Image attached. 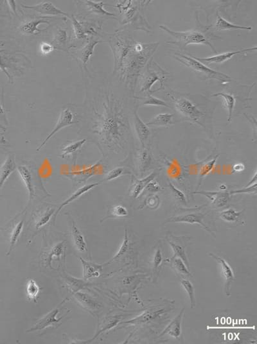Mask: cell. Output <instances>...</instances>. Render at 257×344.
Here are the masks:
<instances>
[{
	"label": "cell",
	"instance_id": "cell-1",
	"mask_svg": "<svg viewBox=\"0 0 257 344\" xmlns=\"http://www.w3.org/2000/svg\"><path fill=\"white\" fill-rule=\"evenodd\" d=\"M176 56H173L177 61L180 62L186 67L190 68L197 74H202L206 77V79H214L220 81H228L230 79V77L228 75L222 74V73L216 72L207 67L200 61L197 60L194 58H191L186 56H184L180 54H175Z\"/></svg>",
	"mask_w": 257,
	"mask_h": 344
},
{
	"label": "cell",
	"instance_id": "cell-2",
	"mask_svg": "<svg viewBox=\"0 0 257 344\" xmlns=\"http://www.w3.org/2000/svg\"><path fill=\"white\" fill-rule=\"evenodd\" d=\"M175 109L182 116H185L188 120L193 121L197 124L204 127L203 120L205 114L200 110L198 107L195 106L190 100L181 97L178 99L171 97Z\"/></svg>",
	"mask_w": 257,
	"mask_h": 344
},
{
	"label": "cell",
	"instance_id": "cell-3",
	"mask_svg": "<svg viewBox=\"0 0 257 344\" xmlns=\"http://www.w3.org/2000/svg\"><path fill=\"white\" fill-rule=\"evenodd\" d=\"M160 28L176 39L177 42L174 43H180L181 44L183 45L184 47L187 46L188 45H208L213 50L215 49L205 36L200 32H174L164 26H160Z\"/></svg>",
	"mask_w": 257,
	"mask_h": 344
},
{
	"label": "cell",
	"instance_id": "cell-4",
	"mask_svg": "<svg viewBox=\"0 0 257 344\" xmlns=\"http://www.w3.org/2000/svg\"><path fill=\"white\" fill-rule=\"evenodd\" d=\"M206 214L200 213V212L193 211L188 212L185 214H181L180 215L173 216L169 218V219L167 220L166 222H176V223H185L188 224H197L200 225L202 229H205L206 231L210 232L213 236H215L214 234L211 232V229L209 228L208 226L204 223V219Z\"/></svg>",
	"mask_w": 257,
	"mask_h": 344
},
{
	"label": "cell",
	"instance_id": "cell-5",
	"mask_svg": "<svg viewBox=\"0 0 257 344\" xmlns=\"http://www.w3.org/2000/svg\"><path fill=\"white\" fill-rule=\"evenodd\" d=\"M76 123H77V122H75L74 115V113H72V111L68 108L63 109V110L61 111L60 115H59L58 122H57L55 127L52 130L51 133L48 135L46 139L43 141V143L41 144L40 147L38 148L36 151H37V152L40 151V150L43 149V147H44L45 145L47 144V143L50 140V139H51L52 136L55 135L57 133H58L59 131H61V129L65 128L66 127L70 126V125L75 124Z\"/></svg>",
	"mask_w": 257,
	"mask_h": 344
},
{
	"label": "cell",
	"instance_id": "cell-6",
	"mask_svg": "<svg viewBox=\"0 0 257 344\" xmlns=\"http://www.w3.org/2000/svg\"><path fill=\"white\" fill-rule=\"evenodd\" d=\"M186 238L185 237L175 236L170 234L166 236V240L171 246L173 252H174V256L180 257L190 270L189 261H188L186 251V243H187V240Z\"/></svg>",
	"mask_w": 257,
	"mask_h": 344
},
{
	"label": "cell",
	"instance_id": "cell-7",
	"mask_svg": "<svg viewBox=\"0 0 257 344\" xmlns=\"http://www.w3.org/2000/svg\"><path fill=\"white\" fill-rule=\"evenodd\" d=\"M193 193L206 196L211 200V206L217 208H225L230 202L231 194L228 191H196Z\"/></svg>",
	"mask_w": 257,
	"mask_h": 344
},
{
	"label": "cell",
	"instance_id": "cell-8",
	"mask_svg": "<svg viewBox=\"0 0 257 344\" xmlns=\"http://www.w3.org/2000/svg\"><path fill=\"white\" fill-rule=\"evenodd\" d=\"M209 256L215 259L221 266L222 275H223L225 279L224 293L227 297H229L231 295V284L232 282L235 281V275H234L233 270H232L228 262L222 257L218 256L211 252L209 253Z\"/></svg>",
	"mask_w": 257,
	"mask_h": 344
},
{
	"label": "cell",
	"instance_id": "cell-9",
	"mask_svg": "<svg viewBox=\"0 0 257 344\" xmlns=\"http://www.w3.org/2000/svg\"><path fill=\"white\" fill-rule=\"evenodd\" d=\"M59 311H60V309L59 307L54 309L53 310L48 313L42 319L39 320L27 332L39 331V330L40 331V330L46 329V328L49 327L58 325V323L61 322L63 318V317L57 318Z\"/></svg>",
	"mask_w": 257,
	"mask_h": 344
},
{
	"label": "cell",
	"instance_id": "cell-10",
	"mask_svg": "<svg viewBox=\"0 0 257 344\" xmlns=\"http://www.w3.org/2000/svg\"><path fill=\"white\" fill-rule=\"evenodd\" d=\"M22 7L25 9H31V10L45 16H54V17L55 16H62L65 18L68 17L67 13L56 8L51 2H43L42 3L36 5V6H22Z\"/></svg>",
	"mask_w": 257,
	"mask_h": 344
},
{
	"label": "cell",
	"instance_id": "cell-11",
	"mask_svg": "<svg viewBox=\"0 0 257 344\" xmlns=\"http://www.w3.org/2000/svg\"><path fill=\"white\" fill-rule=\"evenodd\" d=\"M185 308L181 309L180 313L170 322L168 326L165 328L163 331L160 334V336L164 335L165 334H169L170 336L174 337L175 338L180 339L182 336V323Z\"/></svg>",
	"mask_w": 257,
	"mask_h": 344
},
{
	"label": "cell",
	"instance_id": "cell-12",
	"mask_svg": "<svg viewBox=\"0 0 257 344\" xmlns=\"http://www.w3.org/2000/svg\"><path fill=\"white\" fill-rule=\"evenodd\" d=\"M158 175L156 172H152L151 174L147 175L146 177L142 179H134L130 188V196L133 199H136L142 194L143 190L146 188L147 184L155 179V177Z\"/></svg>",
	"mask_w": 257,
	"mask_h": 344
},
{
	"label": "cell",
	"instance_id": "cell-13",
	"mask_svg": "<svg viewBox=\"0 0 257 344\" xmlns=\"http://www.w3.org/2000/svg\"><path fill=\"white\" fill-rule=\"evenodd\" d=\"M17 169L28 191L29 202H31L35 197V190L31 170L27 166L24 165L18 166Z\"/></svg>",
	"mask_w": 257,
	"mask_h": 344
},
{
	"label": "cell",
	"instance_id": "cell-14",
	"mask_svg": "<svg viewBox=\"0 0 257 344\" xmlns=\"http://www.w3.org/2000/svg\"><path fill=\"white\" fill-rule=\"evenodd\" d=\"M134 117H135V128L136 134L141 145L142 147H144L145 143L149 138L151 132L147 125L140 119V116L138 115L137 110H135Z\"/></svg>",
	"mask_w": 257,
	"mask_h": 344
},
{
	"label": "cell",
	"instance_id": "cell-15",
	"mask_svg": "<svg viewBox=\"0 0 257 344\" xmlns=\"http://www.w3.org/2000/svg\"><path fill=\"white\" fill-rule=\"evenodd\" d=\"M256 50V47H254L252 48V49L240 50V51L226 52V53L217 55V56L210 57V58H194H194L199 61H202V62L220 64L226 62L227 61L230 60V59L233 58L234 56H235V55L244 53V52L253 51V50Z\"/></svg>",
	"mask_w": 257,
	"mask_h": 344
},
{
	"label": "cell",
	"instance_id": "cell-16",
	"mask_svg": "<svg viewBox=\"0 0 257 344\" xmlns=\"http://www.w3.org/2000/svg\"><path fill=\"white\" fill-rule=\"evenodd\" d=\"M101 183L102 182H101V183H95L90 184H86V185L81 187V188H79L78 190L75 191L74 193H73L72 194L70 195L67 200H65V201H64L63 203L61 204V206H59L58 210H57L56 213H54V219H55L59 212H60L61 209H62L64 207L67 206V205L72 203V202L75 201V200L78 199L79 198L81 197L82 195L85 194L86 193H87L89 191L92 190V189L95 188V187L99 186V184H101Z\"/></svg>",
	"mask_w": 257,
	"mask_h": 344
},
{
	"label": "cell",
	"instance_id": "cell-17",
	"mask_svg": "<svg viewBox=\"0 0 257 344\" xmlns=\"http://www.w3.org/2000/svg\"><path fill=\"white\" fill-rule=\"evenodd\" d=\"M17 168L15 158L13 156H9L3 165L0 166V190L7 180Z\"/></svg>",
	"mask_w": 257,
	"mask_h": 344
},
{
	"label": "cell",
	"instance_id": "cell-18",
	"mask_svg": "<svg viewBox=\"0 0 257 344\" xmlns=\"http://www.w3.org/2000/svg\"><path fill=\"white\" fill-rule=\"evenodd\" d=\"M165 261L169 263L170 267L175 271L177 275H181V277L183 278L192 277L189 269L180 257L173 256L170 259H166Z\"/></svg>",
	"mask_w": 257,
	"mask_h": 344
},
{
	"label": "cell",
	"instance_id": "cell-19",
	"mask_svg": "<svg viewBox=\"0 0 257 344\" xmlns=\"http://www.w3.org/2000/svg\"><path fill=\"white\" fill-rule=\"evenodd\" d=\"M165 261L162 247H161V245H158L156 248L153 261H152V276H153L154 282H155L158 279Z\"/></svg>",
	"mask_w": 257,
	"mask_h": 344
},
{
	"label": "cell",
	"instance_id": "cell-20",
	"mask_svg": "<svg viewBox=\"0 0 257 344\" xmlns=\"http://www.w3.org/2000/svg\"><path fill=\"white\" fill-rule=\"evenodd\" d=\"M72 234L77 250L81 252L87 251V243L86 242L85 236L77 227L76 223L73 219H72Z\"/></svg>",
	"mask_w": 257,
	"mask_h": 344
},
{
	"label": "cell",
	"instance_id": "cell-21",
	"mask_svg": "<svg viewBox=\"0 0 257 344\" xmlns=\"http://www.w3.org/2000/svg\"><path fill=\"white\" fill-rule=\"evenodd\" d=\"M80 259L83 266L84 279L88 280L90 278L98 277L101 275L102 266L84 260L82 257H80Z\"/></svg>",
	"mask_w": 257,
	"mask_h": 344
},
{
	"label": "cell",
	"instance_id": "cell-22",
	"mask_svg": "<svg viewBox=\"0 0 257 344\" xmlns=\"http://www.w3.org/2000/svg\"><path fill=\"white\" fill-rule=\"evenodd\" d=\"M74 296L81 306L88 311H94L97 310L100 307L99 303L86 293L77 291L74 293Z\"/></svg>",
	"mask_w": 257,
	"mask_h": 344
},
{
	"label": "cell",
	"instance_id": "cell-23",
	"mask_svg": "<svg viewBox=\"0 0 257 344\" xmlns=\"http://www.w3.org/2000/svg\"><path fill=\"white\" fill-rule=\"evenodd\" d=\"M244 212V210L236 211L231 208L224 209L220 212L219 217L225 222L235 224L242 221Z\"/></svg>",
	"mask_w": 257,
	"mask_h": 344
},
{
	"label": "cell",
	"instance_id": "cell-24",
	"mask_svg": "<svg viewBox=\"0 0 257 344\" xmlns=\"http://www.w3.org/2000/svg\"><path fill=\"white\" fill-rule=\"evenodd\" d=\"M49 23L47 20L43 19L31 20L23 24L20 29L22 33L27 35H34L42 31V30L38 28L39 25Z\"/></svg>",
	"mask_w": 257,
	"mask_h": 344
},
{
	"label": "cell",
	"instance_id": "cell-25",
	"mask_svg": "<svg viewBox=\"0 0 257 344\" xmlns=\"http://www.w3.org/2000/svg\"><path fill=\"white\" fill-rule=\"evenodd\" d=\"M100 42L98 41H90L87 43V45L85 47H84L83 49L80 50H78L77 52V55H78L79 58L82 61L84 65H86L90 60L91 56L93 54V52L95 50V47L97 46Z\"/></svg>",
	"mask_w": 257,
	"mask_h": 344
},
{
	"label": "cell",
	"instance_id": "cell-26",
	"mask_svg": "<svg viewBox=\"0 0 257 344\" xmlns=\"http://www.w3.org/2000/svg\"><path fill=\"white\" fill-rule=\"evenodd\" d=\"M173 117H174L173 114L161 113L152 118L146 125L147 126L149 125H155L158 127L169 126L173 124Z\"/></svg>",
	"mask_w": 257,
	"mask_h": 344
},
{
	"label": "cell",
	"instance_id": "cell-27",
	"mask_svg": "<svg viewBox=\"0 0 257 344\" xmlns=\"http://www.w3.org/2000/svg\"><path fill=\"white\" fill-rule=\"evenodd\" d=\"M86 6L90 12L97 15L109 16V17H115L114 14L108 12L104 8L105 4L103 2H95L93 1H85Z\"/></svg>",
	"mask_w": 257,
	"mask_h": 344
},
{
	"label": "cell",
	"instance_id": "cell-28",
	"mask_svg": "<svg viewBox=\"0 0 257 344\" xmlns=\"http://www.w3.org/2000/svg\"><path fill=\"white\" fill-rule=\"evenodd\" d=\"M213 97H222L224 100V106H226L227 111L228 112V122H231L232 118V114H233V111L234 108L235 106V99L233 96L228 93H215V94H213Z\"/></svg>",
	"mask_w": 257,
	"mask_h": 344
},
{
	"label": "cell",
	"instance_id": "cell-29",
	"mask_svg": "<svg viewBox=\"0 0 257 344\" xmlns=\"http://www.w3.org/2000/svg\"><path fill=\"white\" fill-rule=\"evenodd\" d=\"M215 29L219 31H226V30H248L251 31V27H241L230 24V23L225 20L224 18L220 17L217 14V20L216 22Z\"/></svg>",
	"mask_w": 257,
	"mask_h": 344
},
{
	"label": "cell",
	"instance_id": "cell-30",
	"mask_svg": "<svg viewBox=\"0 0 257 344\" xmlns=\"http://www.w3.org/2000/svg\"><path fill=\"white\" fill-rule=\"evenodd\" d=\"M64 279H65L66 285H67L68 288L74 293L85 288L86 284H87L86 282L82 281V280L80 279H76V278L70 276V275H65Z\"/></svg>",
	"mask_w": 257,
	"mask_h": 344
},
{
	"label": "cell",
	"instance_id": "cell-31",
	"mask_svg": "<svg viewBox=\"0 0 257 344\" xmlns=\"http://www.w3.org/2000/svg\"><path fill=\"white\" fill-rule=\"evenodd\" d=\"M219 155H217L214 158L211 160L207 162L202 165L200 168L199 172V186L201 185L202 181H203L204 177L207 176L214 168L216 163L219 158Z\"/></svg>",
	"mask_w": 257,
	"mask_h": 344
},
{
	"label": "cell",
	"instance_id": "cell-32",
	"mask_svg": "<svg viewBox=\"0 0 257 344\" xmlns=\"http://www.w3.org/2000/svg\"><path fill=\"white\" fill-rule=\"evenodd\" d=\"M24 221L22 220L20 221L19 223H18L15 228H14L12 233H11L10 248H9V252L7 253V256H9V255H10L14 248H15L16 244H17L18 239H19L20 236L21 235L23 229H24Z\"/></svg>",
	"mask_w": 257,
	"mask_h": 344
},
{
	"label": "cell",
	"instance_id": "cell-33",
	"mask_svg": "<svg viewBox=\"0 0 257 344\" xmlns=\"http://www.w3.org/2000/svg\"><path fill=\"white\" fill-rule=\"evenodd\" d=\"M86 141V139H83V140L77 141L76 142H73L66 146L62 149V154H61V158H65L66 157L70 156V155L76 153V152L83 147Z\"/></svg>",
	"mask_w": 257,
	"mask_h": 344
},
{
	"label": "cell",
	"instance_id": "cell-34",
	"mask_svg": "<svg viewBox=\"0 0 257 344\" xmlns=\"http://www.w3.org/2000/svg\"><path fill=\"white\" fill-rule=\"evenodd\" d=\"M26 292L29 299L36 301L40 292V286L34 279H30L27 284Z\"/></svg>",
	"mask_w": 257,
	"mask_h": 344
},
{
	"label": "cell",
	"instance_id": "cell-35",
	"mask_svg": "<svg viewBox=\"0 0 257 344\" xmlns=\"http://www.w3.org/2000/svg\"><path fill=\"white\" fill-rule=\"evenodd\" d=\"M128 215L129 212L126 207L122 205H116L109 210L106 219L110 218H126Z\"/></svg>",
	"mask_w": 257,
	"mask_h": 344
},
{
	"label": "cell",
	"instance_id": "cell-36",
	"mask_svg": "<svg viewBox=\"0 0 257 344\" xmlns=\"http://www.w3.org/2000/svg\"><path fill=\"white\" fill-rule=\"evenodd\" d=\"M180 282L181 285L185 288V291L187 292L188 296H189L191 308L194 309L195 307V304H196L194 295V286H193L192 282L187 278H184Z\"/></svg>",
	"mask_w": 257,
	"mask_h": 344
},
{
	"label": "cell",
	"instance_id": "cell-37",
	"mask_svg": "<svg viewBox=\"0 0 257 344\" xmlns=\"http://www.w3.org/2000/svg\"><path fill=\"white\" fill-rule=\"evenodd\" d=\"M68 38L67 31L63 29H59L56 32L55 38H54L53 41V42L56 44V49L58 47H62L65 46L67 43Z\"/></svg>",
	"mask_w": 257,
	"mask_h": 344
},
{
	"label": "cell",
	"instance_id": "cell-38",
	"mask_svg": "<svg viewBox=\"0 0 257 344\" xmlns=\"http://www.w3.org/2000/svg\"><path fill=\"white\" fill-rule=\"evenodd\" d=\"M126 174H131V172L123 167L115 168L108 173V174L106 175L105 179L102 182L113 181V180L117 179L122 175Z\"/></svg>",
	"mask_w": 257,
	"mask_h": 344
},
{
	"label": "cell",
	"instance_id": "cell-39",
	"mask_svg": "<svg viewBox=\"0 0 257 344\" xmlns=\"http://www.w3.org/2000/svg\"><path fill=\"white\" fill-rule=\"evenodd\" d=\"M151 164V157L147 150H143L140 156V171L144 173Z\"/></svg>",
	"mask_w": 257,
	"mask_h": 344
},
{
	"label": "cell",
	"instance_id": "cell-40",
	"mask_svg": "<svg viewBox=\"0 0 257 344\" xmlns=\"http://www.w3.org/2000/svg\"><path fill=\"white\" fill-rule=\"evenodd\" d=\"M73 27H74L75 36L79 40H85L86 38V33L84 31L83 25L81 23L77 20L74 16L72 17Z\"/></svg>",
	"mask_w": 257,
	"mask_h": 344
},
{
	"label": "cell",
	"instance_id": "cell-41",
	"mask_svg": "<svg viewBox=\"0 0 257 344\" xmlns=\"http://www.w3.org/2000/svg\"><path fill=\"white\" fill-rule=\"evenodd\" d=\"M169 188L175 199L181 202L182 204L185 205V206L187 205V200H186L185 195L178 188H177L170 181H169Z\"/></svg>",
	"mask_w": 257,
	"mask_h": 344
},
{
	"label": "cell",
	"instance_id": "cell-42",
	"mask_svg": "<svg viewBox=\"0 0 257 344\" xmlns=\"http://www.w3.org/2000/svg\"><path fill=\"white\" fill-rule=\"evenodd\" d=\"M160 200L158 196L154 194H151L147 196L143 202L142 208L143 207H147L151 209H156L160 206Z\"/></svg>",
	"mask_w": 257,
	"mask_h": 344
},
{
	"label": "cell",
	"instance_id": "cell-43",
	"mask_svg": "<svg viewBox=\"0 0 257 344\" xmlns=\"http://www.w3.org/2000/svg\"><path fill=\"white\" fill-rule=\"evenodd\" d=\"M140 99L145 100L142 104L143 105H144V106H163L166 107V108H170L169 105L166 103V102L164 101H163V100L157 99V98L152 97V96L151 95H148L147 97L142 98V99Z\"/></svg>",
	"mask_w": 257,
	"mask_h": 344
},
{
	"label": "cell",
	"instance_id": "cell-44",
	"mask_svg": "<svg viewBox=\"0 0 257 344\" xmlns=\"http://www.w3.org/2000/svg\"><path fill=\"white\" fill-rule=\"evenodd\" d=\"M11 59L9 58V56H7L6 54L2 53V52L0 51V70L8 76L9 81L11 82L13 80L12 77H11V74H9L8 70L9 67L8 65L10 64L9 61L11 60Z\"/></svg>",
	"mask_w": 257,
	"mask_h": 344
},
{
	"label": "cell",
	"instance_id": "cell-45",
	"mask_svg": "<svg viewBox=\"0 0 257 344\" xmlns=\"http://www.w3.org/2000/svg\"><path fill=\"white\" fill-rule=\"evenodd\" d=\"M54 213H55L54 209H49V210L45 212V215H43L40 218V219L36 222V228L38 229L46 225L49 222V220H51L52 216L54 215Z\"/></svg>",
	"mask_w": 257,
	"mask_h": 344
},
{
	"label": "cell",
	"instance_id": "cell-46",
	"mask_svg": "<svg viewBox=\"0 0 257 344\" xmlns=\"http://www.w3.org/2000/svg\"><path fill=\"white\" fill-rule=\"evenodd\" d=\"M256 183L253 185L245 186L242 189L238 190L231 191L229 193L231 195L235 194H240V193H247V194H256Z\"/></svg>",
	"mask_w": 257,
	"mask_h": 344
},
{
	"label": "cell",
	"instance_id": "cell-47",
	"mask_svg": "<svg viewBox=\"0 0 257 344\" xmlns=\"http://www.w3.org/2000/svg\"><path fill=\"white\" fill-rule=\"evenodd\" d=\"M145 189H146L147 191H149V192H151V193H154L158 192V191H160L161 190H163L164 188H163V187H161L160 185V184H159L155 179H154L147 184L146 188Z\"/></svg>",
	"mask_w": 257,
	"mask_h": 344
},
{
	"label": "cell",
	"instance_id": "cell-48",
	"mask_svg": "<svg viewBox=\"0 0 257 344\" xmlns=\"http://www.w3.org/2000/svg\"><path fill=\"white\" fill-rule=\"evenodd\" d=\"M40 49L42 54L49 55L55 49V47L51 43H42L40 46Z\"/></svg>",
	"mask_w": 257,
	"mask_h": 344
},
{
	"label": "cell",
	"instance_id": "cell-49",
	"mask_svg": "<svg viewBox=\"0 0 257 344\" xmlns=\"http://www.w3.org/2000/svg\"><path fill=\"white\" fill-rule=\"evenodd\" d=\"M244 170L245 165L242 163H236L233 166V172L237 174L244 172Z\"/></svg>",
	"mask_w": 257,
	"mask_h": 344
},
{
	"label": "cell",
	"instance_id": "cell-50",
	"mask_svg": "<svg viewBox=\"0 0 257 344\" xmlns=\"http://www.w3.org/2000/svg\"><path fill=\"white\" fill-rule=\"evenodd\" d=\"M6 127L0 125V145H6L8 142L4 137L3 131H6Z\"/></svg>",
	"mask_w": 257,
	"mask_h": 344
},
{
	"label": "cell",
	"instance_id": "cell-51",
	"mask_svg": "<svg viewBox=\"0 0 257 344\" xmlns=\"http://www.w3.org/2000/svg\"><path fill=\"white\" fill-rule=\"evenodd\" d=\"M0 119L4 120L5 122H7L6 111L4 108L3 105H2L1 101H0Z\"/></svg>",
	"mask_w": 257,
	"mask_h": 344
},
{
	"label": "cell",
	"instance_id": "cell-52",
	"mask_svg": "<svg viewBox=\"0 0 257 344\" xmlns=\"http://www.w3.org/2000/svg\"><path fill=\"white\" fill-rule=\"evenodd\" d=\"M220 190H221V191H224L226 190V186L224 185V184H222V185L220 186Z\"/></svg>",
	"mask_w": 257,
	"mask_h": 344
}]
</instances>
